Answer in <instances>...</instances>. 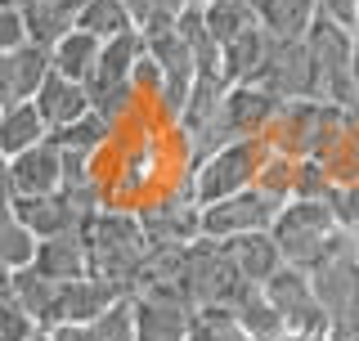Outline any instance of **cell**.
I'll return each instance as SVG.
<instances>
[{
    "label": "cell",
    "mask_w": 359,
    "mask_h": 341,
    "mask_svg": "<svg viewBox=\"0 0 359 341\" xmlns=\"http://www.w3.org/2000/svg\"><path fill=\"white\" fill-rule=\"evenodd\" d=\"M9 274H14V269H5V265H0V292H9Z\"/></svg>",
    "instance_id": "60d3db41"
},
{
    "label": "cell",
    "mask_w": 359,
    "mask_h": 341,
    "mask_svg": "<svg viewBox=\"0 0 359 341\" xmlns=\"http://www.w3.org/2000/svg\"><path fill=\"white\" fill-rule=\"evenodd\" d=\"M198 9H202V22H207V32H211L216 45L243 36L247 27H256L252 0H207V5H198Z\"/></svg>",
    "instance_id": "cb8c5ba5"
},
{
    "label": "cell",
    "mask_w": 359,
    "mask_h": 341,
    "mask_svg": "<svg viewBox=\"0 0 359 341\" xmlns=\"http://www.w3.org/2000/svg\"><path fill=\"white\" fill-rule=\"evenodd\" d=\"M252 86L269 90L274 99H319L314 90V67L306 54V41H269L265 63L256 67Z\"/></svg>",
    "instance_id": "8fae6325"
},
{
    "label": "cell",
    "mask_w": 359,
    "mask_h": 341,
    "mask_svg": "<svg viewBox=\"0 0 359 341\" xmlns=\"http://www.w3.org/2000/svg\"><path fill=\"white\" fill-rule=\"evenodd\" d=\"M140 54H144V36L135 27L108 36L104 45H99V63H95V72H90V81H86V95L95 99V95H104V90L126 86L135 63H140Z\"/></svg>",
    "instance_id": "2e32d148"
},
{
    "label": "cell",
    "mask_w": 359,
    "mask_h": 341,
    "mask_svg": "<svg viewBox=\"0 0 359 341\" xmlns=\"http://www.w3.org/2000/svg\"><path fill=\"white\" fill-rule=\"evenodd\" d=\"M224 252H229L233 269H238V279H243V283H256V288H261V283L274 274L278 265H283V256H278V247H274V238H269V229L229 238V243H224Z\"/></svg>",
    "instance_id": "ac0fdd59"
},
{
    "label": "cell",
    "mask_w": 359,
    "mask_h": 341,
    "mask_svg": "<svg viewBox=\"0 0 359 341\" xmlns=\"http://www.w3.org/2000/svg\"><path fill=\"white\" fill-rule=\"evenodd\" d=\"M32 108L45 121V131H63L67 121H76L81 112H90V95L81 81H67L59 72H45L41 86L32 90Z\"/></svg>",
    "instance_id": "9a60e30c"
},
{
    "label": "cell",
    "mask_w": 359,
    "mask_h": 341,
    "mask_svg": "<svg viewBox=\"0 0 359 341\" xmlns=\"http://www.w3.org/2000/svg\"><path fill=\"white\" fill-rule=\"evenodd\" d=\"M126 5V18L140 36H157V32L175 27V18L184 14L189 0H121Z\"/></svg>",
    "instance_id": "4316f807"
},
{
    "label": "cell",
    "mask_w": 359,
    "mask_h": 341,
    "mask_svg": "<svg viewBox=\"0 0 359 341\" xmlns=\"http://www.w3.org/2000/svg\"><path fill=\"white\" fill-rule=\"evenodd\" d=\"M32 252H36V238H32L14 215H0V265L5 269H22L32 265Z\"/></svg>",
    "instance_id": "4dcf8cb0"
},
{
    "label": "cell",
    "mask_w": 359,
    "mask_h": 341,
    "mask_svg": "<svg viewBox=\"0 0 359 341\" xmlns=\"http://www.w3.org/2000/svg\"><path fill=\"white\" fill-rule=\"evenodd\" d=\"M41 279H54V283H67V279H81L86 274V243L81 234H54V238H41L36 252H32V265Z\"/></svg>",
    "instance_id": "e0dca14e"
},
{
    "label": "cell",
    "mask_w": 359,
    "mask_h": 341,
    "mask_svg": "<svg viewBox=\"0 0 359 341\" xmlns=\"http://www.w3.org/2000/svg\"><path fill=\"white\" fill-rule=\"evenodd\" d=\"M130 314H135V337L130 341H184L194 305L175 297L171 288H135L130 292Z\"/></svg>",
    "instance_id": "30bf717a"
},
{
    "label": "cell",
    "mask_w": 359,
    "mask_h": 341,
    "mask_svg": "<svg viewBox=\"0 0 359 341\" xmlns=\"http://www.w3.org/2000/svg\"><path fill=\"white\" fill-rule=\"evenodd\" d=\"M265 157H269V144L261 135H252V140H229V144H220V149H211L189 170L194 202L207 207V202H220V198H233V193L252 189L256 175H261V166H265Z\"/></svg>",
    "instance_id": "277c9868"
},
{
    "label": "cell",
    "mask_w": 359,
    "mask_h": 341,
    "mask_svg": "<svg viewBox=\"0 0 359 341\" xmlns=\"http://www.w3.org/2000/svg\"><path fill=\"white\" fill-rule=\"evenodd\" d=\"M81 243H86V274L108 279L126 292H135V279L153 256L135 211H117V207H104L90 215L81 229Z\"/></svg>",
    "instance_id": "6da1fadb"
},
{
    "label": "cell",
    "mask_w": 359,
    "mask_h": 341,
    "mask_svg": "<svg viewBox=\"0 0 359 341\" xmlns=\"http://www.w3.org/2000/svg\"><path fill=\"white\" fill-rule=\"evenodd\" d=\"M351 76H355V86H359V22L351 27Z\"/></svg>",
    "instance_id": "f35d334b"
},
{
    "label": "cell",
    "mask_w": 359,
    "mask_h": 341,
    "mask_svg": "<svg viewBox=\"0 0 359 341\" xmlns=\"http://www.w3.org/2000/svg\"><path fill=\"white\" fill-rule=\"evenodd\" d=\"M261 292H265V301L274 305L283 333H292V337H323V333H328V323H323V310H319V301H314V288H310V274H306V269L278 265L274 274L261 283Z\"/></svg>",
    "instance_id": "9c48e42d"
},
{
    "label": "cell",
    "mask_w": 359,
    "mask_h": 341,
    "mask_svg": "<svg viewBox=\"0 0 359 341\" xmlns=\"http://www.w3.org/2000/svg\"><path fill=\"white\" fill-rule=\"evenodd\" d=\"M332 193V180L314 157H301L297 162V180H292V198L287 202H328Z\"/></svg>",
    "instance_id": "d6a6232c"
},
{
    "label": "cell",
    "mask_w": 359,
    "mask_h": 341,
    "mask_svg": "<svg viewBox=\"0 0 359 341\" xmlns=\"http://www.w3.org/2000/svg\"><path fill=\"white\" fill-rule=\"evenodd\" d=\"M18 18H22V36H27V45L50 50V45L72 27L76 0H27V5L18 9Z\"/></svg>",
    "instance_id": "d6986e66"
},
{
    "label": "cell",
    "mask_w": 359,
    "mask_h": 341,
    "mask_svg": "<svg viewBox=\"0 0 359 341\" xmlns=\"http://www.w3.org/2000/svg\"><path fill=\"white\" fill-rule=\"evenodd\" d=\"M72 27L108 41V36H117V32H130V18H126V5H121V0H76Z\"/></svg>",
    "instance_id": "484cf974"
},
{
    "label": "cell",
    "mask_w": 359,
    "mask_h": 341,
    "mask_svg": "<svg viewBox=\"0 0 359 341\" xmlns=\"http://www.w3.org/2000/svg\"><path fill=\"white\" fill-rule=\"evenodd\" d=\"M306 54H310V67H314V90H319V99H328V104H351L355 95V76H351V32L337 27V22L319 18L306 27Z\"/></svg>",
    "instance_id": "8992f818"
},
{
    "label": "cell",
    "mask_w": 359,
    "mask_h": 341,
    "mask_svg": "<svg viewBox=\"0 0 359 341\" xmlns=\"http://www.w3.org/2000/svg\"><path fill=\"white\" fill-rule=\"evenodd\" d=\"M265 50H269V36L261 32V22L256 27H247L243 36H233V41H224L220 45V72H224V81H252L256 76V67L265 63Z\"/></svg>",
    "instance_id": "603a6c76"
},
{
    "label": "cell",
    "mask_w": 359,
    "mask_h": 341,
    "mask_svg": "<svg viewBox=\"0 0 359 341\" xmlns=\"http://www.w3.org/2000/svg\"><path fill=\"white\" fill-rule=\"evenodd\" d=\"M314 162L328 170L332 189H337V185H359V131L351 126V131H346V135L332 144L328 153H319V157H314Z\"/></svg>",
    "instance_id": "f1b7e54d"
},
{
    "label": "cell",
    "mask_w": 359,
    "mask_h": 341,
    "mask_svg": "<svg viewBox=\"0 0 359 341\" xmlns=\"http://www.w3.org/2000/svg\"><path fill=\"white\" fill-rule=\"evenodd\" d=\"M45 121L36 117L32 99H18V104H5L0 108V157H18L22 149L45 140Z\"/></svg>",
    "instance_id": "7402d4cb"
},
{
    "label": "cell",
    "mask_w": 359,
    "mask_h": 341,
    "mask_svg": "<svg viewBox=\"0 0 359 341\" xmlns=\"http://www.w3.org/2000/svg\"><path fill=\"white\" fill-rule=\"evenodd\" d=\"M328 211H332V225L341 234V243L359 252V185H337L328 193Z\"/></svg>",
    "instance_id": "f546056e"
},
{
    "label": "cell",
    "mask_w": 359,
    "mask_h": 341,
    "mask_svg": "<svg viewBox=\"0 0 359 341\" xmlns=\"http://www.w3.org/2000/svg\"><path fill=\"white\" fill-rule=\"evenodd\" d=\"M189 5H207V0H189Z\"/></svg>",
    "instance_id": "7bdbcfd3"
},
{
    "label": "cell",
    "mask_w": 359,
    "mask_h": 341,
    "mask_svg": "<svg viewBox=\"0 0 359 341\" xmlns=\"http://www.w3.org/2000/svg\"><path fill=\"white\" fill-rule=\"evenodd\" d=\"M121 297H130V292L117 288V283H108V279H95V274L67 279V283H59L54 328H59V323H90V319H99V314H104L112 301H121Z\"/></svg>",
    "instance_id": "4fadbf2b"
},
{
    "label": "cell",
    "mask_w": 359,
    "mask_h": 341,
    "mask_svg": "<svg viewBox=\"0 0 359 341\" xmlns=\"http://www.w3.org/2000/svg\"><path fill=\"white\" fill-rule=\"evenodd\" d=\"M310 288L328 323L323 341H359V252L341 243L323 265L310 269Z\"/></svg>",
    "instance_id": "5b68a950"
},
{
    "label": "cell",
    "mask_w": 359,
    "mask_h": 341,
    "mask_svg": "<svg viewBox=\"0 0 359 341\" xmlns=\"http://www.w3.org/2000/svg\"><path fill=\"white\" fill-rule=\"evenodd\" d=\"M5 166H9V189H14V198H41V193L63 189V157H59L50 135H45L41 144H32V149H22L18 157H5Z\"/></svg>",
    "instance_id": "7c38bea8"
},
{
    "label": "cell",
    "mask_w": 359,
    "mask_h": 341,
    "mask_svg": "<svg viewBox=\"0 0 359 341\" xmlns=\"http://www.w3.org/2000/svg\"><path fill=\"white\" fill-rule=\"evenodd\" d=\"M346 131H351V117H346L341 104H328V99H283V104L274 108V117L265 121L261 140L269 144V153L319 157V153H328Z\"/></svg>",
    "instance_id": "7a4b0ae2"
},
{
    "label": "cell",
    "mask_w": 359,
    "mask_h": 341,
    "mask_svg": "<svg viewBox=\"0 0 359 341\" xmlns=\"http://www.w3.org/2000/svg\"><path fill=\"white\" fill-rule=\"evenodd\" d=\"M269 238H274L283 265L306 269V274L341 247V234L332 225L328 202H283L274 225H269Z\"/></svg>",
    "instance_id": "3957f363"
},
{
    "label": "cell",
    "mask_w": 359,
    "mask_h": 341,
    "mask_svg": "<svg viewBox=\"0 0 359 341\" xmlns=\"http://www.w3.org/2000/svg\"><path fill=\"white\" fill-rule=\"evenodd\" d=\"M32 333H36L32 314L22 310V305L9 297V292H0V341H27Z\"/></svg>",
    "instance_id": "836d02e7"
},
{
    "label": "cell",
    "mask_w": 359,
    "mask_h": 341,
    "mask_svg": "<svg viewBox=\"0 0 359 341\" xmlns=\"http://www.w3.org/2000/svg\"><path fill=\"white\" fill-rule=\"evenodd\" d=\"M50 140H54V149H63V153H104L112 131H108V121L90 108L76 121H67L63 131H50Z\"/></svg>",
    "instance_id": "d4e9b609"
},
{
    "label": "cell",
    "mask_w": 359,
    "mask_h": 341,
    "mask_svg": "<svg viewBox=\"0 0 359 341\" xmlns=\"http://www.w3.org/2000/svg\"><path fill=\"white\" fill-rule=\"evenodd\" d=\"M99 36H90V32L81 27H67L59 41L50 45V72H59L67 76V81H90V72H95V63H99Z\"/></svg>",
    "instance_id": "44dd1931"
},
{
    "label": "cell",
    "mask_w": 359,
    "mask_h": 341,
    "mask_svg": "<svg viewBox=\"0 0 359 341\" xmlns=\"http://www.w3.org/2000/svg\"><path fill=\"white\" fill-rule=\"evenodd\" d=\"M184 341H252V337L243 333V323L224 305H202V310H194V319H189Z\"/></svg>",
    "instance_id": "83f0119b"
},
{
    "label": "cell",
    "mask_w": 359,
    "mask_h": 341,
    "mask_svg": "<svg viewBox=\"0 0 359 341\" xmlns=\"http://www.w3.org/2000/svg\"><path fill=\"white\" fill-rule=\"evenodd\" d=\"M278 104H283V99H274L269 90L252 86V81H233L220 95V108H216V117H211L207 140H202V157L211 149H220V144H229V140H252V135H261Z\"/></svg>",
    "instance_id": "52a82bcc"
},
{
    "label": "cell",
    "mask_w": 359,
    "mask_h": 341,
    "mask_svg": "<svg viewBox=\"0 0 359 341\" xmlns=\"http://www.w3.org/2000/svg\"><path fill=\"white\" fill-rule=\"evenodd\" d=\"M18 67H14V50H0V108L18 104Z\"/></svg>",
    "instance_id": "d590c367"
},
{
    "label": "cell",
    "mask_w": 359,
    "mask_h": 341,
    "mask_svg": "<svg viewBox=\"0 0 359 341\" xmlns=\"http://www.w3.org/2000/svg\"><path fill=\"white\" fill-rule=\"evenodd\" d=\"M252 9L269 41H301L314 14H319L314 0H252Z\"/></svg>",
    "instance_id": "ffe728a7"
},
{
    "label": "cell",
    "mask_w": 359,
    "mask_h": 341,
    "mask_svg": "<svg viewBox=\"0 0 359 341\" xmlns=\"http://www.w3.org/2000/svg\"><path fill=\"white\" fill-rule=\"evenodd\" d=\"M297 162L301 157H283V153H269L261 175H256V189L269 193L274 202H287L292 198V180H297Z\"/></svg>",
    "instance_id": "1f68e13d"
},
{
    "label": "cell",
    "mask_w": 359,
    "mask_h": 341,
    "mask_svg": "<svg viewBox=\"0 0 359 341\" xmlns=\"http://www.w3.org/2000/svg\"><path fill=\"white\" fill-rule=\"evenodd\" d=\"M346 117H351V126L359 131V86H355V95H351V104H346Z\"/></svg>",
    "instance_id": "ab89813d"
},
{
    "label": "cell",
    "mask_w": 359,
    "mask_h": 341,
    "mask_svg": "<svg viewBox=\"0 0 359 341\" xmlns=\"http://www.w3.org/2000/svg\"><path fill=\"white\" fill-rule=\"evenodd\" d=\"M9 198H14V189H9V166H5V157H0V215L9 211Z\"/></svg>",
    "instance_id": "74e56055"
},
{
    "label": "cell",
    "mask_w": 359,
    "mask_h": 341,
    "mask_svg": "<svg viewBox=\"0 0 359 341\" xmlns=\"http://www.w3.org/2000/svg\"><path fill=\"white\" fill-rule=\"evenodd\" d=\"M314 9H319V18L337 22V27H346V32L359 22V0H314Z\"/></svg>",
    "instance_id": "e575fe53"
},
{
    "label": "cell",
    "mask_w": 359,
    "mask_h": 341,
    "mask_svg": "<svg viewBox=\"0 0 359 341\" xmlns=\"http://www.w3.org/2000/svg\"><path fill=\"white\" fill-rule=\"evenodd\" d=\"M27 0H0V9H22Z\"/></svg>",
    "instance_id": "b9f144b4"
},
{
    "label": "cell",
    "mask_w": 359,
    "mask_h": 341,
    "mask_svg": "<svg viewBox=\"0 0 359 341\" xmlns=\"http://www.w3.org/2000/svg\"><path fill=\"white\" fill-rule=\"evenodd\" d=\"M22 41H27V36H22L18 9H0V50H18Z\"/></svg>",
    "instance_id": "8d00e7d4"
},
{
    "label": "cell",
    "mask_w": 359,
    "mask_h": 341,
    "mask_svg": "<svg viewBox=\"0 0 359 341\" xmlns=\"http://www.w3.org/2000/svg\"><path fill=\"white\" fill-rule=\"evenodd\" d=\"M283 202H274L269 193L261 189H243L233 198H220V202H207L198 207V238H211V243H229V238H243V234H261L274 225V215Z\"/></svg>",
    "instance_id": "ba28073f"
},
{
    "label": "cell",
    "mask_w": 359,
    "mask_h": 341,
    "mask_svg": "<svg viewBox=\"0 0 359 341\" xmlns=\"http://www.w3.org/2000/svg\"><path fill=\"white\" fill-rule=\"evenodd\" d=\"M9 215L27 229L32 238H54V234H81L86 220L72 211L63 193H41V198H9Z\"/></svg>",
    "instance_id": "5bb4252c"
}]
</instances>
